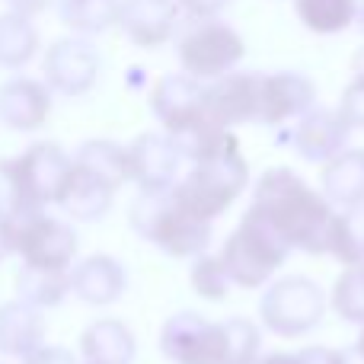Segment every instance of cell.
Returning <instances> with one entry per match:
<instances>
[{
	"instance_id": "6da1fadb",
	"label": "cell",
	"mask_w": 364,
	"mask_h": 364,
	"mask_svg": "<svg viewBox=\"0 0 364 364\" xmlns=\"http://www.w3.org/2000/svg\"><path fill=\"white\" fill-rule=\"evenodd\" d=\"M252 211L272 224V230L291 250L323 256L329 246L336 208L326 195L316 192L307 179H301L291 166H272L256 179L252 188Z\"/></svg>"
},
{
	"instance_id": "7a4b0ae2",
	"label": "cell",
	"mask_w": 364,
	"mask_h": 364,
	"mask_svg": "<svg viewBox=\"0 0 364 364\" xmlns=\"http://www.w3.org/2000/svg\"><path fill=\"white\" fill-rule=\"evenodd\" d=\"M160 352L173 364H256L262 333L243 316L211 323L195 310H182L160 329Z\"/></svg>"
},
{
	"instance_id": "3957f363",
	"label": "cell",
	"mask_w": 364,
	"mask_h": 364,
	"mask_svg": "<svg viewBox=\"0 0 364 364\" xmlns=\"http://www.w3.org/2000/svg\"><path fill=\"white\" fill-rule=\"evenodd\" d=\"M128 224L141 240L173 259H195L211 243V224L188 214L176 201L173 188L138 192L128 211Z\"/></svg>"
},
{
	"instance_id": "277c9868",
	"label": "cell",
	"mask_w": 364,
	"mask_h": 364,
	"mask_svg": "<svg viewBox=\"0 0 364 364\" xmlns=\"http://www.w3.org/2000/svg\"><path fill=\"white\" fill-rule=\"evenodd\" d=\"M291 246L272 230L265 218H259L252 208H246L243 220L230 230V237L220 246V262L227 269L230 284H240L246 291L265 288L278 269L284 265Z\"/></svg>"
},
{
	"instance_id": "5b68a950",
	"label": "cell",
	"mask_w": 364,
	"mask_h": 364,
	"mask_svg": "<svg viewBox=\"0 0 364 364\" xmlns=\"http://www.w3.org/2000/svg\"><path fill=\"white\" fill-rule=\"evenodd\" d=\"M246 186H250V164L237 147L220 157L192 164V170L176 179L173 195L188 214L214 224L246 192Z\"/></svg>"
},
{
	"instance_id": "8992f818",
	"label": "cell",
	"mask_w": 364,
	"mask_h": 364,
	"mask_svg": "<svg viewBox=\"0 0 364 364\" xmlns=\"http://www.w3.org/2000/svg\"><path fill=\"white\" fill-rule=\"evenodd\" d=\"M176 58L182 74L211 83L240 68L246 58V42L220 16H192L176 36Z\"/></svg>"
},
{
	"instance_id": "52a82bcc",
	"label": "cell",
	"mask_w": 364,
	"mask_h": 364,
	"mask_svg": "<svg viewBox=\"0 0 364 364\" xmlns=\"http://www.w3.org/2000/svg\"><path fill=\"white\" fill-rule=\"evenodd\" d=\"M329 301L326 291L307 275H288L272 282L259 297V316L269 333L282 339H301L323 323Z\"/></svg>"
},
{
	"instance_id": "ba28073f",
	"label": "cell",
	"mask_w": 364,
	"mask_h": 364,
	"mask_svg": "<svg viewBox=\"0 0 364 364\" xmlns=\"http://www.w3.org/2000/svg\"><path fill=\"white\" fill-rule=\"evenodd\" d=\"M13 246H16V256L23 259V265L58 272H70L77 252H80L77 230L48 211H32L13 220Z\"/></svg>"
},
{
	"instance_id": "9c48e42d",
	"label": "cell",
	"mask_w": 364,
	"mask_h": 364,
	"mask_svg": "<svg viewBox=\"0 0 364 364\" xmlns=\"http://www.w3.org/2000/svg\"><path fill=\"white\" fill-rule=\"evenodd\" d=\"M13 166H16L26 205L32 211H48L51 205H58L70 173H74V157L55 141H38V144L26 147L19 157H13Z\"/></svg>"
},
{
	"instance_id": "30bf717a",
	"label": "cell",
	"mask_w": 364,
	"mask_h": 364,
	"mask_svg": "<svg viewBox=\"0 0 364 364\" xmlns=\"http://www.w3.org/2000/svg\"><path fill=\"white\" fill-rule=\"evenodd\" d=\"M100 51L93 48L87 36H68L58 38L48 51H45V83L51 93L61 96H83L96 87L100 80Z\"/></svg>"
},
{
	"instance_id": "8fae6325",
	"label": "cell",
	"mask_w": 364,
	"mask_h": 364,
	"mask_svg": "<svg viewBox=\"0 0 364 364\" xmlns=\"http://www.w3.org/2000/svg\"><path fill=\"white\" fill-rule=\"evenodd\" d=\"M316 106V87L301 70H275L259 77V109L256 125H284L297 122Z\"/></svg>"
},
{
	"instance_id": "7c38bea8",
	"label": "cell",
	"mask_w": 364,
	"mask_h": 364,
	"mask_svg": "<svg viewBox=\"0 0 364 364\" xmlns=\"http://www.w3.org/2000/svg\"><path fill=\"white\" fill-rule=\"evenodd\" d=\"M182 154L166 132H144L128 144V176L141 192H164L179 179Z\"/></svg>"
},
{
	"instance_id": "4fadbf2b",
	"label": "cell",
	"mask_w": 364,
	"mask_h": 364,
	"mask_svg": "<svg viewBox=\"0 0 364 364\" xmlns=\"http://www.w3.org/2000/svg\"><path fill=\"white\" fill-rule=\"evenodd\" d=\"M259 70H230L205 83V119L220 128L250 125L259 109Z\"/></svg>"
},
{
	"instance_id": "5bb4252c",
	"label": "cell",
	"mask_w": 364,
	"mask_h": 364,
	"mask_svg": "<svg viewBox=\"0 0 364 364\" xmlns=\"http://www.w3.org/2000/svg\"><path fill=\"white\" fill-rule=\"evenodd\" d=\"M151 112L166 134H176L205 119V83L188 74H166L151 90Z\"/></svg>"
},
{
	"instance_id": "9a60e30c",
	"label": "cell",
	"mask_w": 364,
	"mask_h": 364,
	"mask_svg": "<svg viewBox=\"0 0 364 364\" xmlns=\"http://www.w3.org/2000/svg\"><path fill=\"white\" fill-rule=\"evenodd\" d=\"M115 26L138 48H160L179 29V4L176 0H119Z\"/></svg>"
},
{
	"instance_id": "2e32d148",
	"label": "cell",
	"mask_w": 364,
	"mask_h": 364,
	"mask_svg": "<svg viewBox=\"0 0 364 364\" xmlns=\"http://www.w3.org/2000/svg\"><path fill=\"white\" fill-rule=\"evenodd\" d=\"M348 134H352V128L339 119L336 109L314 106L291 128V147L307 164H329L336 154L348 147Z\"/></svg>"
},
{
	"instance_id": "e0dca14e",
	"label": "cell",
	"mask_w": 364,
	"mask_h": 364,
	"mask_svg": "<svg viewBox=\"0 0 364 364\" xmlns=\"http://www.w3.org/2000/svg\"><path fill=\"white\" fill-rule=\"evenodd\" d=\"M51 119V90L36 77H10L0 83V125L10 132H38Z\"/></svg>"
},
{
	"instance_id": "ac0fdd59",
	"label": "cell",
	"mask_w": 364,
	"mask_h": 364,
	"mask_svg": "<svg viewBox=\"0 0 364 364\" xmlns=\"http://www.w3.org/2000/svg\"><path fill=\"white\" fill-rule=\"evenodd\" d=\"M128 288V272L109 252H93L70 265V294L90 307H109Z\"/></svg>"
},
{
	"instance_id": "d6986e66",
	"label": "cell",
	"mask_w": 364,
	"mask_h": 364,
	"mask_svg": "<svg viewBox=\"0 0 364 364\" xmlns=\"http://www.w3.org/2000/svg\"><path fill=\"white\" fill-rule=\"evenodd\" d=\"M45 346V316L42 310L16 301L0 304V355L26 361Z\"/></svg>"
},
{
	"instance_id": "ffe728a7",
	"label": "cell",
	"mask_w": 364,
	"mask_h": 364,
	"mask_svg": "<svg viewBox=\"0 0 364 364\" xmlns=\"http://www.w3.org/2000/svg\"><path fill=\"white\" fill-rule=\"evenodd\" d=\"M80 355L87 364H134L138 342L122 320L102 316L80 333Z\"/></svg>"
},
{
	"instance_id": "44dd1931",
	"label": "cell",
	"mask_w": 364,
	"mask_h": 364,
	"mask_svg": "<svg viewBox=\"0 0 364 364\" xmlns=\"http://www.w3.org/2000/svg\"><path fill=\"white\" fill-rule=\"evenodd\" d=\"M323 195L339 211L364 205V147H346L323 164Z\"/></svg>"
},
{
	"instance_id": "7402d4cb",
	"label": "cell",
	"mask_w": 364,
	"mask_h": 364,
	"mask_svg": "<svg viewBox=\"0 0 364 364\" xmlns=\"http://www.w3.org/2000/svg\"><path fill=\"white\" fill-rule=\"evenodd\" d=\"M112 201H115V188H109L106 182H100L96 176L83 173L80 166H74V173H70L61 198H58V208H61L68 218L93 224V220L106 218L109 208H112Z\"/></svg>"
},
{
	"instance_id": "603a6c76",
	"label": "cell",
	"mask_w": 364,
	"mask_h": 364,
	"mask_svg": "<svg viewBox=\"0 0 364 364\" xmlns=\"http://www.w3.org/2000/svg\"><path fill=\"white\" fill-rule=\"evenodd\" d=\"M74 166H80L83 173L106 182L115 192H119L125 182H132V176H128V147L115 144V141H106V138L83 141L74 154Z\"/></svg>"
},
{
	"instance_id": "cb8c5ba5",
	"label": "cell",
	"mask_w": 364,
	"mask_h": 364,
	"mask_svg": "<svg viewBox=\"0 0 364 364\" xmlns=\"http://www.w3.org/2000/svg\"><path fill=\"white\" fill-rule=\"evenodd\" d=\"M70 294V272L58 269H29L23 265L16 275V297L36 310H51Z\"/></svg>"
},
{
	"instance_id": "d4e9b609",
	"label": "cell",
	"mask_w": 364,
	"mask_h": 364,
	"mask_svg": "<svg viewBox=\"0 0 364 364\" xmlns=\"http://www.w3.org/2000/svg\"><path fill=\"white\" fill-rule=\"evenodd\" d=\"M38 51V29L23 13H0V68L19 70L36 58Z\"/></svg>"
},
{
	"instance_id": "484cf974",
	"label": "cell",
	"mask_w": 364,
	"mask_h": 364,
	"mask_svg": "<svg viewBox=\"0 0 364 364\" xmlns=\"http://www.w3.org/2000/svg\"><path fill=\"white\" fill-rule=\"evenodd\" d=\"M294 13L304 29L336 36L358 19V0H294Z\"/></svg>"
},
{
	"instance_id": "4316f807",
	"label": "cell",
	"mask_w": 364,
	"mask_h": 364,
	"mask_svg": "<svg viewBox=\"0 0 364 364\" xmlns=\"http://www.w3.org/2000/svg\"><path fill=\"white\" fill-rule=\"evenodd\" d=\"M58 16L74 36H100L119 19V0H55Z\"/></svg>"
},
{
	"instance_id": "83f0119b",
	"label": "cell",
	"mask_w": 364,
	"mask_h": 364,
	"mask_svg": "<svg viewBox=\"0 0 364 364\" xmlns=\"http://www.w3.org/2000/svg\"><path fill=\"white\" fill-rule=\"evenodd\" d=\"M326 252L339 265H346V269L348 265H361L364 262V205L336 211L333 227H329Z\"/></svg>"
},
{
	"instance_id": "f1b7e54d",
	"label": "cell",
	"mask_w": 364,
	"mask_h": 364,
	"mask_svg": "<svg viewBox=\"0 0 364 364\" xmlns=\"http://www.w3.org/2000/svg\"><path fill=\"white\" fill-rule=\"evenodd\" d=\"M188 282H192V291L205 301H224L227 291H230V278H227V269L218 256H201L192 259V269H188Z\"/></svg>"
},
{
	"instance_id": "f546056e",
	"label": "cell",
	"mask_w": 364,
	"mask_h": 364,
	"mask_svg": "<svg viewBox=\"0 0 364 364\" xmlns=\"http://www.w3.org/2000/svg\"><path fill=\"white\" fill-rule=\"evenodd\" d=\"M339 119L346 122L352 132H364V77H352L348 87L339 96Z\"/></svg>"
},
{
	"instance_id": "4dcf8cb0",
	"label": "cell",
	"mask_w": 364,
	"mask_h": 364,
	"mask_svg": "<svg viewBox=\"0 0 364 364\" xmlns=\"http://www.w3.org/2000/svg\"><path fill=\"white\" fill-rule=\"evenodd\" d=\"M23 364H77V358L68 352V348H61V346H48V342H45V346L38 348V352H32Z\"/></svg>"
},
{
	"instance_id": "1f68e13d",
	"label": "cell",
	"mask_w": 364,
	"mask_h": 364,
	"mask_svg": "<svg viewBox=\"0 0 364 364\" xmlns=\"http://www.w3.org/2000/svg\"><path fill=\"white\" fill-rule=\"evenodd\" d=\"M179 10H186L188 16H220L230 0H176Z\"/></svg>"
},
{
	"instance_id": "d6a6232c",
	"label": "cell",
	"mask_w": 364,
	"mask_h": 364,
	"mask_svg": "<svg viewBox=\"0 0 364 364\" xmlns=\"http://www.w3.org/2000/svg\"><path fill=\"white\" fill-rule=\"evenodd\" d=\"M297 358H301V364H339V352L326 346H310V348H301Z\"/></svg>"
},
{
	"instance_id": "836d02e7",
	"label": "cell",
	"mask_w": 364,
	"mask_h": 364,
	"mask_svg": "<svg viewBox=\"0 0 364 364\" xmlns=\"http://www.w3.org/2000/svg\"><path fill=\"white\" fill-rule=\"evenodd\" d=\"M6 4H10V10L13 13H23V16H38V13H45L48 10L51 4H55V0H6Z\"/></svg>"
},
{
	"instance_id": "e575fe53",
	"label": "cell",
	"mask_w": 364,
	"mask_h": 364,
	"mask_svg": "<svg viewBox=\"0 0 364 364\" xmlns=\"http://www.w3.org/2000/svg\"><path fill=\"white\" fill-rule=\"evenodd\" d=\"M13 252H16V246H13V220L0 214V262L6 256H13Z\"/></svg>"
},
{
	"instance_id": "d590c367",
	"label": "cell",
	"mask_w": 364,
	"mask_h": 364,
	"mask_svg": "<svg viewBox=\"0 0 364 364\" xmlns=\"http://www.w3.org/2000/svg\"><path fill=\"white\" fill-rule=\"evenodd\" d=\"M256 364H301V358H297V352H275V355H265V358H259Z\"/></svg>"
},
{
	"instance_id": "8d00e7d4",
	"label": "cell",
	"mask_w": 364,
	"mask_h": 364,
	"mask_svg": "<svg viewBox=\"0 0 364 364\" xmlns=\"http://www.w3.org/2000/svg\"><path fill=\"white\" fill-rule=\"evenodd\" d=\"M339 364H364V352L358 346H348L339 352Z\"/></svg>"
},
{
	"instance_id": "74e56055",
	"label": "cell",
	"mask_w": 364,
	"mask_h": 364,
	"mask_svg": "<svg viewBox=\"0 0 364 364\" xmlns=\"http://www.w3.org/2000/svg\"><path fill=\"white\" fill-rule=\"evenodd\" d=\"M352 70H355V77H364V45L358 51H355V58H352Z\"/></svg>"
},
{
	"instance_id": "f35d334b",
	"label": "cell",
	"mask_w": 364,
	"mask_h": 364,
	"mask_svg": "<svg viewBox=\"0 0 364 364\" xmlns=\"http://www.w3.org/2000/svg\"><path fill=\"white\" fill-rule=\"evenodd\" d=\"M355 23H358L361 32H364V4H358V19H355Z\"/></svg>"
},
{
	"instance_id": "ab89813d",
	"label": "cell",
	"mask_w": 364,
	"mask_h": 364,
	"mask_svg": "<svg viewBox=\"0 0 364 364\" xmlns=\"http://www.w3.org/2000/svg\"><path fill=\"white\" fill-rule=\"evenodd\" d=\"M355 346H358L361 352H364V326H361V336H358V342H355Z\"/></svg>"
},
{
	"instance_id": "60d3db41",
	"label": "cell",
	"mask_w": 364,
	"mask_h": 364,
	"mask_svg": "<svg viewBox=\"0 0 364 364\" xmlns=\"http://www.w3.org/2000/svg\"><path fill=\"white\" fill-rule=\"evenodd\" d=\"M361 269H364V262H361Z\"/></svg>"
},
{
	"instance_id": "b9f144b4",
	"label": "cell",
	"mask_w": 364,
	"mask_h": 364,
	"mask_svg": "<svg viewBox=\"0 0 364 364\" xmlns=\"http://www.w3.org/2000/svg\"><path fill=\"white\" fill-rule=\"evenodd\" d=\"M83 364H87V361H83Z\"/></svg>"
}]
</instances>
